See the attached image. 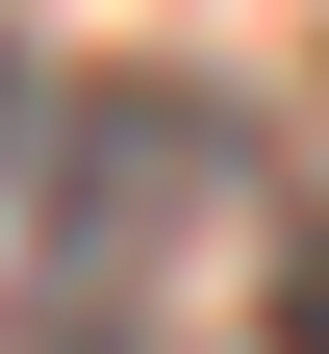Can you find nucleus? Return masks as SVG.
Returning a JSON list of instances; mask_svg holds the SVG:
<instances>
[{
  "label": "nucleus",
  "mask_w": 329,
  "mask_h": 354,
  "mask_svg": "<svg viewBox=\"0 0 329 354\" xmlns=\"http://www.w3.org/2000/svg\"><path fill=\"white\" fill-rule=\"evenodd\" d=\"M254 354H329V203L278 228V279H254Z\"/></svg>",
  "instance_id": "obj_2"
},
{
  "label": "nucleus",
  "mask_w": 329,
  "mask_h": 354,
  "mask_svg": "<svg viewBox=\"0 0 329 354\" xmlns=\"http://www.w3.org/2000/svg\"><path fill=\"white\" fill-rule=\"evenodd\" d=\"M0 203H26V102H0Z\"/></svg>",
  "instance_id": "obj_3"
},
{
  "label": "nucleus",
  "mask_w": 329,
  "mask_h": 354,
  "mask_svg": "<svg viewBox=\"0 0 329 354\" xmlns=\"http://www.w3.org/2000/svg\"><path fill=\"white\" fill-rule=\"evenodd\" d=\"M254 203V127H228V76H76V102H26V203H0V304H26V354H127L152 329V279Z\"/></svg>",
  "instance_id": "obj_1"
}]
</instances>
